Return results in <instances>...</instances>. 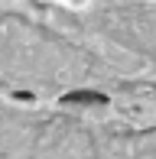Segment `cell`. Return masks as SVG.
Returning <instances> with one entry per match:
<instances>
[{
    "label": "cell",
    "mask_w": 156,
    "mask_h": 159,
    "mask_svg": "<svg viewBox=\"0 0 156 159\" xmlns=\"http://www.w3.org/2000/svg\"><path fill=\"white\" fill-rule=\"evenodd\" d=\"M0 159H156V52L0 33Z\"/></svg>",
    "instance_id": "cell-1"
}]
</instances>
